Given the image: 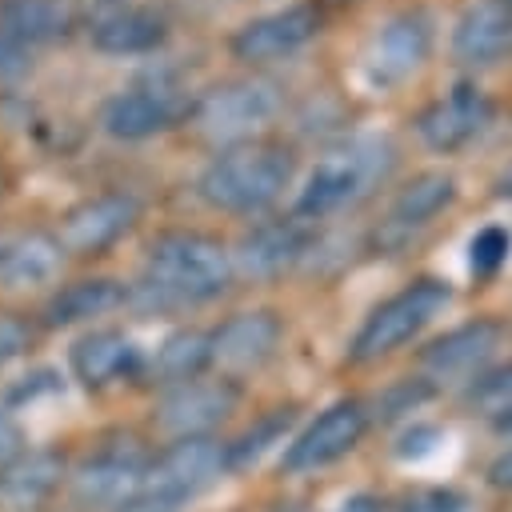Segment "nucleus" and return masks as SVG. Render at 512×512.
I'll return each mask as SVG.
<instances>
[{
    "label": "nucleus",
    "mask_w": 512,
    "mask_h": 512,
    "mask_svg": "<svg viewBox=\"0 0 512 512\" xmlns=\"http://www.w3.org/2000/svg\"><path fill=\"white\" fill-rule=\"evenodd\" d=\"M236 264L232 252L204 236V232H164L152 240L144 276H140V300L148 308H188L216 300Z\"/></svg>",
    "instance_id": "f257e3e1"
},
{
    "label": "nucleus",
    "mask_w": 512,
    "mask_h": 512,
    "mask_svg": "<svg viewBox=\"0 0 512 512\" xmlns=\"http://www.w3.org/2000/svg\"><path fill=\"white\" fill-rule=\"evenodd\" d=\"M396 164V148L388 136H352L324 152L316 168L308 172L300 196H296V216L320 220L340 208L360 204Z\"/></svg>",
    "instance_id": "f03ea898"
},
{
    "label": "nucleus",
    "mask_w": 512,
    "mask_h": 512,
    "mask_svg": "<svg viewBox=\"0 0 512 512\" xmlns=\"http://www.w3.org/2000/svg\"><path fill=\"white\" fill-rule=\"evenodd\" d=\"M292 172L296 160L284 144H236L200 172V196L220 212H260L288 188Z\"/></svg>",
    "instance_id": "7ed1b4c3"
},
{
    "label": "nucleus",
    "mask_w": 512,
    "mask_h": 512,
    "mask_svg": "<svg viewBox=\"0 0 512 512\" xmlns=\"http://www.w3.org/2000/svg\"><path fill=\"white\" fill-rule=\"evenodd\" d=\"M224 468H228V448H220L216 440L208 436L176 440L148 464L136 492L120 500L112 512H180V504L204 492Z\"/></svg>",
    "instance_id": "20e7f679"
},
{
    "label": "nucleus",
    "mask_w": 512,
    "mask_h": 512,
    "mask_svg": "<svg viewBox=\"0 0 512 512\" xmlns=\"http://www.w3.org/2000/svg\"><path fill=\"white\" fill-rule=\"evenodd\" d=\"M448 284L440 280H416L404 292L388 296L380 308H372V316L360 324L356 340H352V360L356 364H372L388 352H396L400 344H408L432 316H440V308L448 304Z\"/></svg>",
    "instance_id": "39448f33"
},
{
    "label": "nucleus",
    "mask_w": 512,
    "mask_h": 512,
    "mask_svg": "<svg viewBox=\"0 0 512 512\" xmlns=\"http://www.w3.org/2000/svg\"><path fill=\"white\" fill-rule=\"evenodd\" d=\"M432 36H436V32H432V16L420 12V8L384 20V24L372 32L368 48H364V76H368L372 84H380V88L408 80V76L428 60Z\"/></svg>",
    "instance_id": "423d86ee"
},
{
    "label": "nucleus",
    "mask_w": 512,
    "mask_h": 512,
    "mask_svg": "<svg viewBox=\"0 0 512 512\" xmlns=\"http://www.w3.org/2000/svg\"><path fill=\"white\" fill-rule=\"evenodd\" d=\"M280 112V92L268 80H228L196 104V124L212 140H240Z\"/></svg>",
    "instance_id": "0eeeda50"
},
{
    "label": "nucleus",
    "mask_w": 512,
    "mask_h": 512,
    "mask_svg": "<svg viewBox=\"0 0 512 512\" xmlns=\"http://www.w3.org/2000/svg\"><path fill=\"white\" fill-rule=\"evenodd\" d=\"M188 92L176 84H140L128 92H116L104 112L100 124L104 132L120 136V140H144L156 132H168L172 124H180L188 116Z\"/></svg>",
    "instance_id": "6e6552de"
},
{
    "label": "nucleus",
    "mask_w": 512,
    "mask_h": 512,
    "mask_svg": "<svg viewBox=\"0 0 512 512\" xmlns=\"http://www.w3.org/2000/svg\"><path fill=\"white\" fill-rule=\"evenodd\" d=\"M368 428V412L360 400H336L328 404L284 452V468L288 472H312V468H324L340 456H348L356 448V440L364 436Z\"/></svg>",
    "instance_id": "1a4fd4ad"
},
{
    "label": "nucleus",
    "mask_w": 512,
    "mask_h": 512,
    "mask_svg": "<svg viewBox=\"0 0 512 512\" xmlns=\"http://www.w3.org/2000/svg\"><path fill=\"white\" fill-rule=\"evenodd\" d=\"M320 32V8L316 4H288L264 16H252L232 32V52L248 64L284 60L296 48H304Z\"/></svg>",
    "instance_id": "9d476101"
},
{
    "label": "nucleus",
    "mask_w": 512,
    "mask_h": 512,
    "mask_svg": "<svg viewBox=\"0 0 512 512\" xmlns=\"http://www.w3.org/2000/svg\"><path fill=\"white\" fill-rule=\"evenodd\" d=\"M492 120V100L476 84H456L416 116V132L432 152H460Z\"/></svg>",
    "instance_id": "9b49d317"
},
{
    "label": "nucleus",
    "mask_w": 512,
    "mask_h": 512,
    "mask_svg": "<svg viewBox=\"0 0 512 512\" xmlns=\"http://www.w3.org/2000/svg\"><path fill=\"white\" fill-rule=\"evenodd\" d=\"M240 392L232 380H188V384H176L160 408H156V424L164 432H172L176 440H188V436H208L220 420L232 416Z\"/></svg>",
    "instance_id": "f8f14e48"
},
{
    "label": "nucleus",
    "mask_w": 512,
    "mask_h": 512,
    "mask_svg": "<svg viewBox=\"0 0 512 512\" xmlns=\"http://www.w3.org/2000/svg\"><path fill=\"white\" fill-rule=\"evenodd\" d=\"M496 348H500V324H496V320L460 324V328L444 332L440 340H432V344L424 348V356H420L424 380H432V384L476 380L480 368L492 360Z\"/></svg>",
    "instance_id": "ddd939ff"
},
{
    "label": "nucleus",
    "mask_w": 512,
    "mask_h": 512,
    "mask_svg": "<svg viewBox=\"0 0 512 512\" xmlns=\"http://www.w3.org/2000/svg\"><path fill=\"white\" fill-rule=\"evenodd\" d=\"M452 200H456V176H452V172L432 168V172L412 176V180L396 192V200L388 204V216H384V224H380V244H384V248L404 244L412 232H420L424 224H432Z\"/></svg>",
    "instance_id": "4468645a"
},
{
    "label": "nucleus",
    "mask_w": 512,
    "mask_h": 512,
    "mask_svg": "<svg viewBox=\"0 0 512 512\" xmlns=\"http://www.w3.org/2000/svg\"><path fill=\"white\" fill-rule=\"evenodd\" d=\"M140 216V204L124 192H108V196H96L80 208L68 212L64 228H60V244L64 252H76V256H96L104 248H112Z\"/></svg>",
    "instance_id": "2eb2a0df"
},
{
    "label": "nucleus",
    "mask_w": 512,
    "mask_h": 512,
    "mask_svg": "<svg viewBox=\"0 0 512 512\" xmlns=\"http://www.w3.org/2000/svg\"><path fill=\"white\" fill-rule=\"evenodd\" d=\"M148 456L136 448V440H120L108 444L104 452H96L80 472H76V496L84 504H120L136 492V484L148 472Z\"/></svg>",
    "instance_id": "dca6fc26"
},
{
    "label": "nucleus",
    "mask_w": 512,
    "mask_h": 512,
    "mask_svg": "<svg viewBox=\"0 0 512 512\" xmlns=\"http://www.w3.org/2000/svg\"><path fill=\"white\" fill-rule=\"evenodd\" d=\"M512 44V0H472L452 28V56L460 64H492Z\"/></svg>",
    "instance_id": "f3484780"
},
{
    "label": "nucleus",
    "mask_w": 512,
    "mask_h": 512,
    "mask_svg": "<svg viewBox=\"0 0 512 512\" xmlns=\"http://www.w3.org/2000/svg\"><path fill=\"white\" fill-rule=\"evenodd\" d=\"M64 244L44 232H8L0 236V292H24L52 284L60 272Z\"/></svg>",
    "instance_id": "a211bd4d"
},
{
    "label": "nucleus",
    "mask_w": 512,
    "mask_h": 512,
    "mask_svg": "<svg viewBox=\"0 0 512 512\" xmlns=\"http://www.w3.org/2000/svg\"><path fill=\"white\" fill-rule=\"evenodd\" d=\"M304 244H308V232H304L300 216L276 220V224H260L240 240V248L232 252V264H236V272L264 280V276H276L288 264H296Z\"/></svg>",
    "instance_id": "6ab92c4d"
},
{
    "label": "nucleus",
    "mask_w": 512,
    "mask_h": 512,
    "mask_svg": "<svg viewBox=\"0 0 512 512\" xmlns=\"http://www.w3.org/2000/svg\"><path fill=\"white\" fill-rule=\"evenodd\" d=\"M280 320L272 312H236L232 320H224L216 332H212V344H216V360L224 368H260L276 344H280Z\"/></svg>",
    "instance_id": "aec40b11"
},
{
    "label": "nucleus",
    "mask_w": 512,
    "mask_h": 512,
    "mask_svg": "<svg viewBox=\"0 0 512 512\" xmlns=\"http://www.w3.org/2000/svg\"><path fill=\"white\" fill-rule=\"evenodd\" d=\"M136 368H140V352L124 332L96 328L72 344V372L88 388H104V384L136 372Z\"/></svg>",
    "instance_id": "412c9836"
},
{
    "label": "nucleus",
    "mask_w": 512,
    "mask_h": 512,
    "mask_svg": "<svg viewBox=\"0 0 512 512\" xmlns=\"http://www.w3.org/2000/svg\"><path fill=\"white\" fill-rule=\"evenodd\" d=\"M64 476V460L56 452H28L0 468V512H32Z\"/></svg>",
    "instance_id": "4be33fe9"
},
{
    "label": "nucleus",
    "mask_w": 512,
    "mask_h": 512,
    "mask_svg": "<svg viewBox=\"0 0 512 512\" xmlns=\"http://www.w3.org/2000/svg\"><path fill=\"white\" fill-rule=\"evenodd\" d=\"M164 16L152 8H112L92 24V44L112 56H140L164 40Z\"/></svg>",
    "instance_id": "5701e85b"
},
{
    "label": "nucleus",
    "mask_w": 512,
    "mask_h": 512,
    "mask_svg": "<svg viewBox=\"0 0 512 512\" xmlns=\"http://www.w3.org/2000/svg\"><path fill=\"white\" fill-rule=\"evenodd\" d=\"M216 360V344H212V332H200V328H184V332H172L160 348H156V376L168 380L172 388L176 384H188V380H200V372Z\"/></svg>",
    "instance_id": "b1692460"
},
{
    "label": "nucleus",
    "mask_w": 512,
    "mask_h": 512,
    "mask_svg": "<svg viewBox=\"0 0 512 512\" xmlns=\"http://www.w3.org/2000/svg\"><path fill=\"white\" fill-rule=\"evenodd\" d=\"M68 28V8L60 0H8L0 8V32L16 44H36L64 36Z\"/></svg>",
    "instance_id": "393cba45"
},
{
    "label": "nucleus",
    "mask_w": 512,
    "mask_h": 512,
    "mask_svg": "<svg viewBox=\"0 0 512 512\" xmlns=\"http://www.w3.org/2000/svg\"><path fill=\"white\" fill-rule=\"evenodd\" d=\"M124 284L116 280H76L68 288H60L48 304V324H76L88 316H104L116 304H124Z\"/></svg>",
    "instance_id": "a878e982"
},
{
    "label": "nucleus",
    "mask_w": 512,
    "mask_h": 512,
    "mask_svg": "<svg viewBox=\"0 0 512 512\" xmlns=\"http://www.w3.org/2000/svg\"><path fill=\"white\" fill-rule=\"evenodd\" d=\"M468 404H472L480 416L508 420V412H512V364L492 368V372H480V376L468 384Z\"/></svg>",
    "instance_id": "bb28decb"
},
{
    "label": "nucleus",
    "mask_w": 512,
    "mask_h": 512,
    "mask_svg": "<svg viewBox=\"0 0 512 512\" xmlns=\"http://www.w3.org/2000/svg\"><path fill=\"white\" fill-rule=\"evenodd\" d=\"M508 252H512L508 228L484 224V228L468 240V268H472V276H492V272H500V264L508 260Z\"/></svg>",
    "instance_id": "cd10ccee"
},
{
    "label": "nucleus",
    "mask_w": 512,
    "mask_h": 512,
    "mask_svg": "<svg viewBox=\"0 0 512 512\" xmlns=\"http://www.w3.org/2000/svg\"><path fill=\"white\" fill-rule=\"evenodd\" d=\"M288 420H292V412H272L268 420H260L252 432H244L232 448H228V468H240V464H248V460H256L284 428H288Z\"/></svg>",
    "instance_id": "c85d7f7f"
},
{
    "label": "nucleus",
    "mask_w": 512,
    "mask_h": 512,
    "mask_svg": "<svg viewBox=\"0 0 512 512\" xmlns=\"http://www.w3.org/2000/svg\"><path fill=\"white\" fill-rule=\"evenodd\" d=\"M24 344H28V328L16 316H0V364L12 360V356H20Z\"/></svg>",
    "instance_id": "c756f323"
},
{
    "label": "nucleus",
    "mask_w": 512,
    "mask_h": 512,
    "mask_svg": "<svg viewBox=\"0 0 512 512\" xmlns=\"http://www.w3.org/2000/svg\"><path fill=\"white\" fill-rule=\"evenodd\" d=\"M464 500L456 492H428V496H416L404 512H460Z\"/></svg>",
    "instance_id": "7c9ffc66"
},
{
    "label": "nucleus",
    "mask_w": 512,
    "mask_h": 512,
    "mask_svg": "<svg viewBox=\"0 0 512 512\" xmlns=\"http://www.w3.org/2000/svg\"><path fill=\"white\" fill-rule=\"evenodd\" d=\"M20 440H24V436H20V424H16L8 412H0V468L20 456Z\"/></svg>",
    "instance_id": "2f4dec72"
},
{
    "label": "nucleus",
    "mask_w": 512,
    "mask_h": 512,
    "mask_svg": "<svg viewBox=\"0 0 512 512\" xmlns=\"http://www.w3.org/2000/svg\"><path fill=\"white\" fill-rule=\"evenodd\" d=\"M488 480H492V488H500V492H512V444L492 460V468H488Z\"/></svg>",
    "instance_id": "473e14b6"
},
{
    "label": "nucleus",
    "mask_w": 512,
    "mask_h": 512,
    "mask_svg": "<svg viewBox=\"0 0 512 512\" xmlns=\"http://www.w3.org/2000/svg\"><path fill=\"white\" fill-rule=\"evenodd\" d=\"M20 68H24V52H20V44L8 40V36L0 32V76H12V72H20Z\"/></svg>",
    "instance_id": "72a5a7b5"
},
{
    "label": "nucleus",
    "mask_w": 512,
    "mask_h": 512,
    "mask_svg": "<svg viewBox=\"0 0 512 512\" xmlns=\"http://www.w3.org/2000/svg\"><path fill=\"white\" fill-rule=\"evenodd\" d=\"M496 196H504V200H512V164L496 176Z\"/></svg>",
    "instance_id": "f704fd0d"
}]
</instances>
